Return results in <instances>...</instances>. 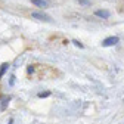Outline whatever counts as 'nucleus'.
I'll list each match as a JSON object with an SVG mask.
<instances>
[{
  "label": "nucleus",
  "mask_w": 124,
  "mask_h": 124,
  "mask_svg": "<svg viewBox=\"0 0 124 124\" xmlns=\"http://www.w3.org/2000/svg\"><path fill=\"white\" fill-rule=\"evenodd\" d=\"M78 3H80V5H84V6H89V5H90L89 0H78Z\"/></svg>",
  "instance_id": "0eeeda50"
},
{
  "label": "nucleus",
  "mask_w": 124,
  "mask_h": 124,
  "mask_svg": "<svg viewBox=\"0 0 124 124\" xmlns=\"http://www.w3.org/2000/svg\"><path fill=\"white\" fill-rule=\"evenodd\" d=\"M72 43H74V44H75V46H78V47H83V44H81V43H80V41H78V40H74V41H72Z\"/></svg>",
  "instance_id": "1a4fd4ad"
},
{
  "label": "nucleus",
  "mask_w": 124,
  "mask_h": 124,
  "mask_svg": "<svg viewBox=\"0 0 124 124\" xmlns=\"http://www.w3.org/2000/svg\"><path fill=\"white\" fill-rule=\"evenodd\" d=\"M95 15H96L98 18H102V19H108V18L111 16V13L108 12V10H102V9L96 10V12H95Z\"/></svg>",
  "instance_id": "7ed1b4c3"
},
{
  "label": "nucleus",
  "mask_w": 124,
  "mask_h": 124,
  "mask_svg": "<svg viewBox=\"0 0 124 124\" xmlns=\"http://www.w3.org/2000/svg\"><path fill=\"white\" fill-rule=\"evenodd\" d=\"M120 41V39L117 36H112V37H106L103 41H102V46H105V47H108V46H114Z\"/></svg>",
  "instance_id": "f257e3e1"
},
{
  "label": "nucleus",
  "mask_w": 124,
  "mask_h": 124,
  "mask_svg": "<svg viewBox=\"0 0 124 124\" xmlns=\"http://www.w3.org/2000/svg\"><path fill=\"white\" fill-rule=\"evenodd\" d=\"M31 3L39 6V8H47L49 6V2L47 0H31Z\"/></svg>",
  "instance_id": "20e7f679"
},
{
  "label": "nucleus",
  "mask_w": 124,
  "mask_h": 124,
  "mask_svg": "<svg viewBox=\"0 0 124 124\" xmlns=\"http://www.w3.org/2000/svg\"><path fill=\"white\" fill-rule=\"evenodd\" d=\"M8 67H9V64H3V65H2V68H0V78H2V77L5 75V72H6Z\"/></svg>",
  "instance_id": "39448f33"
},
{
  "label": "nucleus",
  "mask_w": 124,
  "mask_h": 124,
  "mask_svg": "<svg viewBox=\"0 0 124 124\" xmlns=\"http://www.w3.org/2000/svg\"><path fill=\"white\" fill-rule=\"evenodd\" d=\"M50 95V92H41V93H39V98H47Z\"/></svg>",
  "instance_id": "423d86ee"
},
{
  "label": "nucleus",
  "mask_w": 124,
  "mask_h": 124,
  "mask_svg": "<svg viewBox=\"0 0 124 124\" xmlns=\"http://www.w3.org/2000/svg\"><path fill=\"white\" fill-rule=\"evenodd\" d=\"M31 16H33L34 19H40V21H46V22L52 21L49 15H46V13H40V12H33V13H31Z\"/></svg>",
  "instance_id": "f03ea898"
},
{
  "label": "nucleus",
  "mask_w": 124,
  "mask_h": 124,
  "mask_svg": "<svg viewBox=\"0 0 124 124\" xmlns=\"http://www.w3.org/2000/svg\"><path fill=\"white\" fill-rule=\"evenodd\" d=\"M2 102H3V103H2V105H0V108H2V109H5V106H6V103L9 102V99H6V98H5V99H3Z\"/></svg>",
  "instance_id": "6e6552de"
}]
</instances>
